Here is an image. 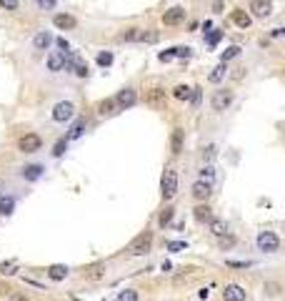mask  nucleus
<instances>
[{
    "label": "nucleus",
    "instance_id": "393cba45",
    "mask_svg": "<svg viewBox=\"0 0 285 301\" xmlns=\"http://www.w3.org/2000/svg\"><path fill=\"white\" fill-rule=\"evenodd\" d=\"M200 178H203V181H210V183H215V178H218V168H215L210 161H208V163L200 168Z\"/></svg>",
    "mask_w": 285,
    "mask_h": 301
},
{
    "label": "nucleus",
    "instance_id": "4468645a",
    "mask_svg": "<svg viewBox=\"0 0 285 301\" xmlns=\"http://www.w3.org/2000/svg\"><path fill=\"white\" fill-rule=\"evenodd\" d=\"M183 20H185V10H183V8H178V5L163 13V23H165V25H180Z\"/></svg>",
    "mask_w": 285,
    "mask_h": 301
},
{
    "label": "nucleus",
    "instance_id": "5701e85b",
    "mask_svg": "<svg viewBox=\"0 0 285 301\" xmlns=\"http://www.w3.org/2000/svg\"><path fill=\"white\" fill-rule=\"evenodd\" d=\"M225 75H228V63H220V66L213 68V73L208 75V80L210 83H220V80H225Z\"/></svg>",
    "mask_w": 285,
    "mask_h": 301
},
{
    "label": "nucleus",
    "instance_id": "cd10ccee",
    "mask_svg": "<svg viewBox=\"0 0 285 301\" xmlns=\"http://www.w3.org/2000/svg\"><path fill=\"white\" fill-rule=\"evenodd\" d=\"M210 219H213V211H210V206H198V208H195V221L208 224Z\"/></svg>",
    "mask_w": 285,
    "mask_h": 301
},
{
    "label": "nucleus",
    "instance_id": "bb28decb",
    "mask_svg": "<svg viewBox=\"0 0 285 301\" xmlns=\"http://www.w3.org/2000/svg\"><path fill=\"white\" fill-rule=\"evenodd\" d=\"M173 96L178 98V100H185V103H188V100L193 98V88H190V85H175Z\"/></svg>",
    "mask_w": 285,
    "mask_h": 301
},
{
    "label": "nucleus",
    "instance_id": "dca6fc26",
    "mask_svg": "<svg viewBox=\"0 0 285 301\" xmlns=\"http://www.w3.org/2000/svg\"><path fill=\"white\" fill-rule=\"evenodd\" d=\"M53 46V35L48 30H40L35 38H33V50H48Z\"/></svg>",
    "mask_w": 285,
    "mask_h": 301
},
{
    "label": "nucleus",
    "instance_id": "7ed1b4c3",
    "mask_svg": "<svg viewBox=\"0 0 285 301\" xmlns=\"http://www.w3.org/2000/svg\"><path fill=\"white\" fill-rule=\"evenodd\" d=\"M150 246H153V233L143 231V233H138L135 239L125 246V251H128V256H145L150 251Z\"/></svg>",
    "mask_w": 285,
    "mask_h": 301
},
{
    "label": "nucleus",
    "instance_id": "0eeeda50",
    "mask_svg": "<svg viewBox=\"0 0 285 301\" xmlns=\"http://www.w3.org/2000/svg\"><path fill=\"white\" fill-rule=\"evenodd\" d=\"M40 148H43V138L38 133H25L18 141V150H23V153H38Z\"/></svg>",
    "mask_w": 285,
    "mask_h": 301
},
{
    "label": "nucleus",
    "instance_id": "39448f33",
    "mask_svg": "<svg viewBox=\"0 0 285 301\" xmlns=\"http://www.w3.org/2000/svg\"><path fill=\"white\" fill-rule=\"evenodd\" d=\"M160 191H163V199H173L178 193V174L173 168H168L163 178H160Z\"/></svg>",
    "mask_w": 285,
    "mask_h": 301
},
{
    "label": "nucleus",
    "instance_id": "a878e982",
    "mask_svg": "<svg viewBox=\"0 0 285 301\" xmlns=\"http://www.w3.org/2000/svg\"><path fill=\"white\" fill-rule=\"evenodd\" d=\"M105 274V264H93V266H88L85 269V276L90 278V281H98V278Z\"/></svg>",
    "mask_w": 285,
    "mask_h": 301
},
{
    "label": "nucleus",
    "instance_id": "f03ea898",
    "mask_svg": "<svg viewBox=\"0 0 285 301\" xmlns=\"http://www.w3.org/2000/svg\"><path fill=\"white\" fill-rule=\"evenodd\" d=\"M158 30H143V28H128L118 35L120 43H148V46H153V43H158Z\"/></svg>",
    "mask_w": 285,
    "mask_h": 301
},
{
    "label": "nucleus",
    "instance_id": "c9c22d12",
    "mask_svg": "<svg viewBox=\"0 0 285 301\" xmlns=\"http://www.w3.org/2000/svg\"><path fill=\"white\" fill-rule=\"evenodd\" d=\"M35 5H38V10H53L58 5V0H35Z\"/></svg>",
    "mask_w": 285,
    "mask_h": 301
},
{
    "label": "nucleus",
    "instance_id": "e433bc0d",
    "mask_svg": "<svg viewBox=\"0 0 285 301\" xmlns=\"http://www.w3.org/2000/svg\"><path fill=\"white\" fill-rule=\"evenodd\" d=\"M220 35H223L220 30H213V33H210V30H205V40H208V46L213 48V46H215V43H218V40H220Z\"/></svg>",
    "mask_w": 285,
    "mask_h": 301
},
{
    "label": "nucleus",
    "instance_id": "6ab92c4d",
    "mask_svg": "<svg viewBox=\"0 0 285 301\" xmlns=\"http://www.w3.org/2000/svg\"><path fill=\"white\" fill-rule=\"evenodd\" d=\"M15 196H10V193H3L0 196V216H13V211H15Z\"/></svg>",
    "mask_w": 285,
    "mask_h": 301
},
{
    "label": "nucleus",
    "instance_id": "423d86ee",
    "mask_svg": "<svg viewBox=\"0 0 285 301\" xmlns=\"http://www.w3.org/2000/svg\"><path fill=\"white\" fill-rule=\"evenodd\" d=\"M230 103H233V91H225V88L215 91V93H213V98H210V105H213V111H215V113L228 111V108H230Z\"/></svg>",
    "mask_w": 285,
    "mask_h": 301
},
{
    "label": "nucleus",
    "instance_id": "a18cd8bd",
    "mask_svg": "<svg viewBox=\"0 0 285 301\" xmlns=\"http://www.w3.org/2000/svg\"><path fill=\"white\" fill-rule=\"evenodd\" d=\"M175 58H190V48H175Z\"/></svg>",
    "mask_w": 285,
    "mask_h": 301
},
{
    "label": "nucleus",
    "instance_id": "aec40b11",
    "mask_svg": "<svg viewBox=\"0 0 285 301\" xmlns=\"http://www.w3.org/2000/svg\"><path fill=\"white\" fill-rule=\"evenodd\" d=\"M208 228H210V233H213V236H218V239L228 233V224H225L223 219H215V216L208 221Z\"/></svg>",
    "mask_w": 285,
    "mask_h": 301
},
{
    "label": "nucleus",
    "instance_id": "72a5a7b5",
    "mask_svg": "<svg viewBox=\"0 0 285 301\" xmlns=\"http://www.w3.org/2000/svg\"><path fill=\"white\" fill-rule=\"evenodd\" d=\"M215 153H218V146H215V143L205 146V148H203V161H213V158H215Z\"/></svg>",
    "mask_w": 285,
    "mask_h": 301
},
{
    "label": "nucleus",
    "instance_id": "f257e3e1",
    "mask_svg": "<svg viewBox=\"0 0 285 301\" xmlns=\"http://www.w3.org/2000/svg\"><path fill=\"white\" fill-rule=\"evenodd\" d=\"M255 251L263 256L280 253V236L275 231H258L255 233Z\"/></svg>",
    "mask_w": 285,
    "mask_h": 301
},
{
    "label": "nucleus",
    "instance_id": "2eb2a0df",
    "mask_svg": "<svg viewBox=\"0 0 285 301\" xmlns=\"http://www.w3.org/2000/svg\"><path fill=\"white\" fill-rule=\"evenodd\" d=\"M53 23H55V28H60V30H73V28L78 25V20H75L73 15H68V13H58V15L53 18Z\"/></svg>",
    "mask_w": 285,
    "mask_h": 301
},
{
    "label": "nucleus",
    "instance_id": "4be33fe9",
    "mask_svg": "<svg viewBox=\"0 0 285 301\" xmlns=\"http://www.w3.org/2000/svg\"><path fill=\"white\" fill-rule=\"evenodd\" d=\"M83 133H85V118H78V121L73 123V128L68 131V136H65V138H68V141H78Z\"/></svg>",
    "mask_w": 285,
    "mask_h": 301
},
{
    "label": "nucleus",
    "instance_id": "7c9ffc66",
    "mask_svg": "<svg viewBox=\"0 0 285 301\" xmlns=\"http://www.w3.org/2000/svg\"><path fill=\"white\" fill-rule=\"evenodd\" d=\"M240 55V46H228L223 53H220V63H228V60H233V58H238Z\"/></svg>",
    "mask_w": 285,
    "mask_h": 301
},
{
    "label": "nucleus",
    "instance_id": "603ef678",
    "mask_svg": "<svg viewBox=\"0 0 285 301\" xmlns=\"http://www.w3.org/2000/svg\"><path fill=\"white\" fill-rule=\"evenodd\" d=\"M213 10H215V13H223V3H220V0H215V5H213Z\"/></svg>",
    "mask_w": 285,
    "mask_h": 301
},
{
    "label": "nucleus",
    "instance_id": "20e7f679",
    "mask_svg": "<svg viewBox=\"0 0 285 301\" xmlns=\"http://www.w3.org/2000/svg\"><path fill=\"white\" fill-rule=\"evenodd\" d=\"M53 121L55 123H70L75 118V103L73 100H60L53 105Z\"/></svg>",
    "mask_w": 285,
    "mask_h": 301
},
{
    "label": "nucleus",
    "instance_id": "49530a36",
    "mask_svg": "<svg viewBox=\"0 0 285 301\" xmlns=\"http://www.w3.org/2000/svg\"><path fill=\"white\" fill-rule=\"evenodd\" d=\"M265 289H268V294H270V296H278V291H280V286H278V284H268Z\"/></svg>",
    "mask_w": 285,
    "mask_h": 301
},
{
    "label": "nucleus",
    "instance_id": "473e14b6",
    "mask_svg": "<svg viewBox=\"0 0 285 301\" xmlns=\"http://www.w3.org/2000/svg\"><path fill=\"white\" fill-rule=\"evenodd\" d=\"M98 66H103V68H108V66H113V53H98Z\"/></svg>",
    "mask_w": 285,
    "mask_h": 301
},
{
    "label": "nucleus",
    "instance_id": "6e6552de",
    "mask_svg": "<svg viewBox=\"0 0 285 301\" xmlns=\"http://www.w3.org/2000/svg\"><path fill=\"white\" fill-rule=\"evenodd\" d=\"M43 176H45V166L43 163H25L23 168H20V178L23 181H40Z\"/></svg>",
    "mask_w": 285,
    "mask_h": 301
},
{
    "label": "nucleus",
    "instance_id": "79ce46f5",
    "mask_svg": "<svg viewBox=\"0 0 285 301\" xmlns=\"http://www.w3.org/2000/svg\"><path fill=\"white\" fill-rule=\"evenodd\" d=\"M225 264H228V266H235V269H248V266H250V261H233V259H228Z\"/></svg>",
    "mask_w": 285,
    "mask_h": 301
},
{
    "label": "nucleus",
    "instance_id": "b1692460",
    "mask_svg": "<svg viewBox=\"0 0 285 301\" xmlns=\"http://www.w3.org/2000/svg\"><path fill=\"white\" fill-rule=\"evenodd\" d=\"M163 96H165V91L163 88H150V93H148V103L150 105H155V108H160V105H163Z\"/></svg>",
    "mask_w": 285,
    "mask_h": 301
},
{
    "label": "nucleus",
    "instance_id": "9b49d317",
    "mask_svg": "<svg viewBox=\"0 0 285 301\" xmlns=\"http://www.w3.org/2000/svg\"><path fill=\"white\" fill-rule=\"evenodd\" d=\"M250 10L255 18L260 20H265L273 15V0H250Z\"/></svg>",
    "mask_w": 285,
    "mask_h": 301
},
{
    "label": "nucleus",
    "instance_id": "8fccbe9b",
    "mask_svg": "<svg viewBox=\"0 0 285 301\" xmlns=\"http://www.w3.org/2000/svg\"><path fill=\"white\" fill-rule=\"evenodd\" d=\"M270 38H283V28H273V33H270Z\"/></svg>",
    "mask_w": 285,
    "mask_h": 301
},
{
    "label": "nucleus",
    "instance_id": "c756f323",
    "mask_svg": "<svg viewBox=\"0 0 285 301\" xmlns=\"http://www.w3.org/2000/svg\"><path fill=\"white\" fill-rule=\"evenodd\" d=\"M113 301H138V291L135 289H123V291L115 294Z\"/></svg>",
    "mask_w": 285,
    "mask_h": 301
},
{
    "label": "nucleus",
    "instance_id": "c85d7f7f",
    "mask_svg": "<svg viewBox=\"0 0 285 301\" xmlns=\"http://www.w3.org/2000/svg\"><path fill=\"white\" fill-rule=\"evenodd\" d=\"M170 146H173V153H180V150H183V131H180V128H175V131H173Z\"/></svg>",
    "mask_w": 285,
    "mask_h": 301
},
{
    "label": "nucleus",
    "instance_id": "de8ad7c7",
    "mask_svg": "<svg viewBox=\"0 0 285 301\" xmlns=\"http://www.w3.org/2000/svg\"><path fill=\"white\" fill-rule=\"evenodd\" d=\"M58 48L60 50H70V46H68V40H65V38H58Z\"/></svg>",
    "mask_w": 285,
    "mask_h": 301
},
{
    "label": "nucleus",
    "instance_id": "c03bdc74",
    "mask_svg": "<svg viewBox=\"0 0 285 301\" xmlns=\"http://www.w3.org/2000/svg\"><path fill=\"white\" fill-rule=\"evenodd\" d=\"M8 301H33L30 296H25V294H10L8 296Z\"/></svg>",
    "mask_w": 285,
    "mask_h": 301
},
{
    "label": "nucleus",
    "instance_id": "3c124183",
    "mask_svg": "<svg viewBox=\"0 0 285 301\" xmlns=\"http://www.w3.org/2000/svg\"><path fill=\"white\" fill-rule=\"evenodd\" d=\"M5 191H8V183H5V178H0V196H3Z\"/></svg>",
    "mask_w": 285,
    "mask_h": 301
},
{
    "label": "nucleus",
    "instance_id": "f704fd0d",
    "mask_svg": "<svg viewBox=\"0 0 285 301\" xmlns=\"http://www.w3.org/2000/svg\"><path fill=\"white\" fill-rule=\"evenodd\" d=\"M170 221H173V208H165V211L160 213V219H158V226H163V228H165Z\"/></svg>",
    "mask_w": 285,
    "mask_h": 301
},
{
    "label": "nucleus",
    "instance_id": "37998d69",
    "mask_svg": "<svg viewBox=\"0 0 285 301\" xmlns=\"http://www.w3.org/2000/svg\"><path fill=\"white\" fill-rule=\"evenodd\" d=\"M15 271V264L10 261V264H3V266H0V274H5V276H10Z\"/></svg>",
    "mask_w": 285,
    "mask_h": 301
},
{
    "label": "nucleus",
    "instance_id": "412c9836",
    "mask_svg": "<svg viewBox=\"0 0 285 301\" xmlns=\"http://www.w3.org/2000/svg\"><path fill=\"white\" fill-rule=\"evenodd\" d=\"M68 274H70V269H68V266H63V264H55V266H50V269H48V276L53 278V281H63V278L68 276Z\"/></svg>",
    "mask_w": 285,
    "mask_h": 301
},
{
    "label": "nucleus",
    "instance_id": "f3484780",
    "mask_svg": "<svg viewBox=\"0 0 285 301\" xmlns=\"http://www.w3.org/2000/svg\"><path fill=\"white\" fill-rule=\"evenodd\" d=\"M115 113H118L115 98H105V100H100V103H98V116H103V118H110V116H115Z\"/></svg>",
    "mask_w": 285,
    "mask_h": 301
},
{
    "label": "nucleus",
    "instance_id": "09e8293b",
    "mask_svg": "<svg viewBox=\"0 0 285 301\" xmlns=\"http://www.w3.org/2000/svg\"><path fill=\"white\" fill-rule=\"evenodd\" d=\"M243 75H245V68H235V73H233V78H235V80H240Z\"/></svg>",
    "mask_w": 285,
    "mask_h": 301
},
{
    "label": "nucleus",
    "instance_id": "2f4dec72",
    "mask_svg": "<svg viewBox=\"0 0 285 301\" xmlns=\"http://www.w3.org/2000/svg\"><path fill=\"white\" fill-rule=\"evenodd\" d=\"M68 143H70L68 138H60V141L53 146V156H55V158H60V156L65 153V150H68Z\"/></svg>",
    "mask_w": 285,
    "mask_h": 301
},
{
    "label": "nucleus",
    "instance_id": "a211bd4d",
    "mask_svg": "<svg viewBox=\"0 0 285 301\" xmlns=\"http://www.w3.org/2000/svg\"><path fill=\"white\" fill-rule=\"evenodd\" d=\"M230 20H233V23H235L238 28H243V30H248V28H250V23H253V18H250L245 10H240V8L230 13Z\"/></svg>",
    "mask_w": 285,
    "mask_h": 301
},
{
    "label": "nucleus",
    "instance_id": "1a4fd4ad",
    "mask_svg": "<svg viewBox=\"0 0 285 301\" xmlns=\"http://www.w3.org/2000/svg\"><path fill=\"white\" fill-rule=\"evenodd\" d=\"M45 66L50 73H63L65 71V50H50L45 58Z\"/></svg>",
    "mask_w": 285,
    "mask_h": 301
},
{
    "label": "nucleus",
    "instance_id": "4c0bfd02",
    "mask_svg": "<svg viewBox=\"0 0 285 301\" xmlns=\"http://www.w3.org/2000/svg\"><path fill=\"white\" fill-rule=\"evenodd\" d=\"M0 8H3V10H18L20 0H0Z\"/></svg>",
    "mask_w": 285,
    "mask_h": 301
},
{
    "label": "nucleus",
    "instance_id": "58836bf2",
    "mask_svg": "<svg viewBox=\"0 0 285 301\" xmlns=\"http://www.w3.org/2000/svg\"><path fill=\"white\" fill-rule=\"evenodd\" d=\"M185 249H188L185 241H168V251H175V253H178V251H185Z\"/></svg>",
    "mask_w": 285,
    "mask_h": 301
},
{
    "label": "nucleus",
    "instance_id": "a19ab883",
    "mask_svg": "<svg viewBox=\"0 0 285 301\" xmlns=\"http://www.w3.org/2000/svg\"><path fill=\"white\" fill-rule=\"evenodd\" d=\"M158 58H160L163 63H168V60H173V58H175V48H170V50H163V53H158Z\"/></svg>",
    "mask_w": 285,
    "mask_h": 301
},
{
    "label": "nucleus",
    "instance_id": "9d476101",
    "mask_svg": "<svg viewBox=\"0 0 285 301\" xmlns=\"http://www.w3.org/2000/svg\"><path fill=\"white\" fill-rule=\"evenodd\" d=\"M190 193H193V199H198V201H208L210 199V193H213V183L210 181H203L198 178L193 186H190Z\"/></svg>",
    "mask_w": 285,
    "mask_h": 301
},
{
    "label": "nucleus",
    "instance_id": "f8f14e48",
    "mask_svg": "<svg viewBox=\"0 0 285 301\" xmlns=\"http://www.w3.org/2000/svg\"><path fill=\"white\" fill-rule=\"evenodd\" d=\"M138 103V93L133 88H123L118 96H115V105H118V111H125L130 108V105H135Z\"/></svg>",
    "mask_w": 285,
    "mask_h": 301
},
{
    "label": "nucleus",
    "instance_id": "ddd939ff",
    "mask_svg": "<svg viewBox=\"0 0 285 301\" xmlns=\"http://www.w3.org/2000/svg\"><path fill=\"white\" fill-rule=\"evenodd\" d=\"M245 289L240 284H225L223 289V301H245Z\"/></svg>",
    "mask_w": 285,
    "mask_h": 301
},
{
    "label": "nucleus",
    "instance_id": "ea45409f",
    "mask_svg": "<svg viewBox=\"0 0 285 301\" xmlns=\"http://www.w3.org/2000/svg\"><path fill=\"white\" fill-rule=\"evenodd\" d=\"M233 244H235V241H233V236H228V233H225V236H220V249H223V251H225V249H230Z\"/></svg>",
    "mask_w": 285,
    "mask_h": 301
}]
</instances>
